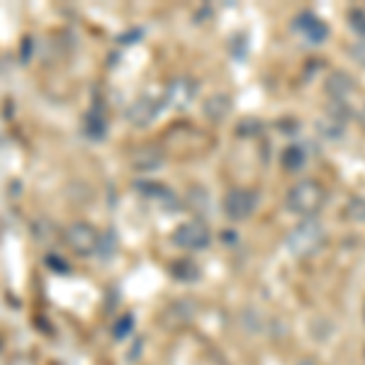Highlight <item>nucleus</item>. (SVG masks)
Here are the masks:
<instances>
[{
  "label": "nucleus",
  "mask_w": 365,
  "mask_h": 365,
  "mask_svg": "<svg viewBox=\"0 0 365 365\" xmlns=\"http://www.w3.org/2000/svg\"><path fill=\"white\" fill-rule=\"evenodd\" d=\"M324 200H327V192H324V187L319 185V182L317 180H299L297 185L290 187L285 202H287V210L290 212L304 217V220H312V217L322 210Z\"/></svg>",
  "instance_id": "1"
},
{
  "label": "nucleus",
  "mask_w": 365,
  "mask_h": 365,
  "mask_svg": "<svg viewBox=\"0 0 365 365\" xmlns=\"http://www.w3.org/2000/svg\"><path fill=\"white\" fill-rule=\"evenodd\" d=\"M210 229L205 222L200 220H190V222H182V225L173 232V244H178L180 249L187 251H200L205 246H210Z\"/></svg>",
  "instance_id": "2"
},
{
  "label": "nucleus",
  "mask_w": 365,
  "mask_h": 365,
  "mask_svg": "<svg viewBox=\"0 0 365 365\" xmlns=\"http://www.w3.org/2000/svg\"><path fill=\"white\" fill-rule=\"evenodd\" d=\"M322 227L317 225L314 220H307L302 222L295 232L290 234V239H287V244H290V249L297 253V256H307V253H312L317 249V246L322 244Z\"/></svg>",
  "instance_id": "3"
},
{
  "label": "nucleus",
  "mask_w": 365,
  "mask_h": 365,
  "mask_svg": "<svg viewBox=\"0 0 365 365\" xmlns=\"http://www.w3.org/2000/svg\"><path fill=\"white\" fill-rule=\"evenodd\" d=\"M66 241H68L71 249L78 253V256H91L93 251L100 249L98 232L91 225H86V222H76V225H71L68 232H66Z\"/></svg>",
  "instance_id": "4"
},
{
  "label": "nucleus",
  "mask_w": 365,
  "mask_h": 365,
  "mask_svg": "<svg viewBox=\"0 0 365 365\" xmlns=\"http://www.w3.org/2000/svg\"><path fill=\"white\" fill-rule=\"evenodd\" d=\"M253 210H256V195H253V192L241 190V187L227 192V197H225V212H227V217L232 222H244Z\"/></svg>",
  "instance_id": "5"
},
{
  "label": "nucleus",
  "mask_w": 365,
  "mask_h": 365,
  "mask_svg": "<svg viewBox=\"0 0 365 365\" xmlns=\"http://www.w3.org/2000/svg\"><path fill=\"white\" fill-rule=\"evenodd\" d=\"M158 110H161V100H156V98H139L137 103L129 108L127 117H129V122H132V125L146 127L149 122L156 120Z\"/></svg>",
  "instance_id": "6"
},
{
  "label": "nucleus",
  "mask_w": 365,
  "mask_h": 365,
  "mask_svg": "<svg viewBox=\"0 0 365 365\" xmlns=\"http://www.w3.org/2000/svg\"><path fill=\"white\" fill-rule=\"evenodd\" d=\"M327 93L331 96L334 103H346V100L356 93V83H353V78L349 73L334 71V73L327 78Z\"/></svg>",
  "instance_id": "7"
},
{
  "label": "nucleus",
  "mask_w": 365,
  "mask_h": 365,
  "mask_svg": "<svg viewBox=\"0 0 365 365\" xmlns=\"http://www.w3.org/2000/svg\"><path fill=\"white\" fill-rule=\"evenodd\" d=\"M163 166V151L158 146H141L132 154V168L141 170V173H151V170Z\"/></svg>",
  "instance_id": "8"
},
{
  "label": "nucleus",
  "mask_w": 365,
  "mask_h": 365,
  "mask_svg": "<svg viewBox=\"0 0 365 365\" xmlns=\"http://www.w3.org/2000/svg\"><path fill=\"white\" fill-rule=\"evenodd\" d=\"M295 27L299 29V34H302V37L307 39V42H312V44H322L324 39H327V34H329V27L314 15H299Z\"/></svg>",
  "instance_id": "9"
},
{
  "label": "nucleus",
  "mask_w": 365,
  "mask_h": 365,
  "mask_svg": "<svg viewBox=\"0 0 365 365\" xmlns=\"http://www.w3.org/2000/svg\"><path fill=\"white\" fill-rule=\"evenodd\" d=\"M229 108H232V103H229L227 96H212L207 103H205V115H207L210 120L220 122V120H225V117H227Z\"/></svg>",
  "instance_id": "10"
},
{
  "label": "nucleus",
  "mask_w": 365,
  "mask_h": 365,
  "mask_svg": "<svg viewBox=\"0 0 365 365\" xmlns=\"http://www.w3.org/2000/svg\"><path fill=\"white\" fill-rule=\"evenodd\" d=\"M304 163H307V154H304L302 146H287L282 151V166L287 170H299Z\"/></svg>",
  "instance_id": "11"
},
{
  "label": "nucleus",
  "mask_w": 365,
  "mask_h": 365,
  "mask_svg": "<svg viewBox=\"0 0 365 365\" xmlns=\"http://www.w3.org/2000/svg\"><path fill=\"white\" fill-rule=\"evenodd\" d=\"M168 96L175 100L178 108H182V105H187L192 100V96H195V86H190L187 81H175V83L170 86Z\"/></svg>",
  "instance_id": "12"
},
{
  "label": "nucleus",
  "mask_w": 365,
  "mask_h": 365,
  "mask_svg": "<svg viewBox=\"0 0 365 365\" xmlns=\"http://www.w3.org/2000/svg\"><path fill=\"white\" fill-rule=\"evenodd\" d=\"M170 273H173L175 280H182V282H190V280H197V266L190 261H175L173 266H170Z\"/></svg>",
  "instance_id": "13"
},
{
  "label": "nucleus",
  "mask_w": 365,
  "mask_h": 365,
  "mask_svg": "<svg viewBox=\"0 0 365 365\" xmlns=\"http://www.w3.org/2000/svg\"><path fill=\"white\" fill-rule=\"evenodd\" d=\"M317 132H319L324 139L339 141V137L344 134V125H339V122H334L331 117H327V120H319V122H317Z\"/></svg>",
  "instance_id": "14"
},
{
  "label": "nucleus",
  "mask_w": 365,
  "mask_h": 365,
  "mask_svg": "<svg viewBox=\"0 0 365 365\" xmlns=\"http://www.w3.org/2000/svg\"><path fill=\"white\" fill-rule=\"evenodd\" d=\"M344 215L349 217L351 222H365V197H353L349 205H346Z\"/></svg>",
  "instance_id": "15"
},
{
  "label": "nucleus",
  "mask_w": 365,
  "mask_h": 365,
  "mask_svg": "<svg viewBox=\"0 0 365 365\" xmlns=\"http://www.w3.org/2000/svg\"><path fill=\"white\" fill-rule=\"evenodd\" d=\"M86 129H88V134H91L93 139H103L105 137L103 117H100V115H91V117H88V122H86Z\"/></svg>",
  "instance_id": "16"
},
{
  "label": "nucleus",
  "mask_w": 365,
  "mask_h": 365,
  "mask_svg": "<svg viewBox=\"0 0 365 365\" xmlns=\"http://www.w3.org/2000/svg\"><path fill=\"white\" fill-rule=\"evenodd\" d=\"M132 329H134V319L132 317H122V319H117L115 324V339H125L127 334H132Z\"/></svg>",
  "instance_id": "17"
},
{
  "label": "nucleus",
  "mask_w": 365,
  "mask_h": 365,
  "mask_svg": "<svg viewBox=\"0 0 365 365\" xmlns=\"http://www.w3.org/2000/svg\"><path fill=\"white\" fill-rule=\"evenodd\" d=\"M349 20H351V27L361 34V39H365V13L363 10H353L349 15Z\"/></svg>",
  "instance_id": "18"
},
{
  "label": "nucleus",
  "mask_w": 365,
  "mask_h": 365,
  "mask_svg": "<svg viewBox=\"0 0 365 365\" xmlns=\"http://www.w3.org/2000/svg\"><path fill=\"white\" fill-rule=\"evenodd\" d=\"M353 56H356L358 63H365V39H361V42L353 46Z\"/></svg>",
  "instance_id": "19"
},
{
  "label": "nucleus",
  "mask_w": 365,
  "mask_h": 365,
  "mask_svg": "<svg viewBox=\"0 0 365 365\" xmlns=\"http://www.w3.org/2000/svg\"><path fill=\"white\" fill-rule=\"evenodd\" d=\"M49 266L51 268H58V270H66V263H61L58 258H49Z\"/></svg>",
  "instance_id": "20"
},
{
  "label": "nucleus",
  "mask_w": 365,
  "mask_h": 365,
  "mask_svg": "<svg viewBox=\"0 0 365 365\" xmlns=\"http://www.w3.org/2000/svg\"><path fill=\"white\" fill-rule=\"evenodd\" d=\"M361 125H363V127H365V108H363V110H361Z\"/></svg>",
  "instance_id": "21"
},
{
  "label": "nucleus",
  "mask_w": 365,
  "mask_h": 365,
  "mask_svg": "<svg viewBox=\"0 0 365 365\" xmlns=\"http://www.w3.org/2000/svg\"><path fill=\"white\" fill-rule=\"evenodd\" d=\"M299 365H317V363H314V361H302Z\"/></svg>",
  "instance_id": "22"
}]
</instances>
